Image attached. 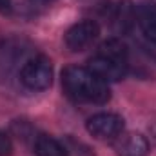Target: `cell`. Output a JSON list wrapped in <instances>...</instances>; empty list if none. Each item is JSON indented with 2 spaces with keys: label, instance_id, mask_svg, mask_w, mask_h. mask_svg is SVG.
<instances>
[{
  "label": "cell",
  "instance_id": "1",
  "mask_svg": "<svg viewBox=\"0 0 156 156\" xmlns=\"http://www.w3.org/2000/svg\"><path fill=\"white\" fill-rule=\"evenodd\" d=\"M62 85L67 96L76 102L87 104H105L111 98V91L105 80L96 76L87 67L67 66L62 71Z\"/></svg>",
  "mask_w": 156,
  "mask_h": 156
},
{
  "label": "cell",
  "instance_id": "2",
  "mask_svg": "<svg viewBox=\"0 0 156 156\" xmlns=\"http://www.w3.org/2000/svg\"><path fill=\"white\" fill-rule=\"evenodd\" d=\"M20 82L31 91H44L53 82V66L45 56H35L27 60L20 71Z\"/></svg>",
  "mask_w": 156,
  "mask_h": 156
},
{
  "label": "cell",
  "instance_id": "3",
  "mask_svg": "<svg viewBox=\"0 0 156 156\" xmlns=\"http://www.w3.org/2000/svg\"><path fill=\"white\" fill-rule=\"evenodd\" d=\"M89 134L98 140H111L123 133V118L115 113H98L91 116L85 123Z\"/></svg>",
  "mask_w": 156,
  "mask_h": 156
},
{
  "label": "cell",
  "instance_id": "4",
  "mask_svg": "<svg viewBox=\"0 0 156 156\" xmlns=\"http://www.w3.org/2000/svg\"><path fill=\"white\" fill-rule=\"evenodd\" d=\"M98 33H100V27L94 20H83L67 29L64 42L71 51L76 53V51H83L85 47H89L96 40Z\"/></svg>",
  "mask_w": 156,
  "mask_h": 156
},
{
  "label": "cell",
  "instance_id": "5",
  "mask_svg": "<svg viewBox=\"0 0 156 156\" xmlns=\"http://www.w3.org/2000/svg\"><path fill=\"white\" fill-rule=\"evenodd\" d=\"M96 76H100L105 82H118L127 75V62L116 60V58H107L102 55H94L89 60V67Z\"/></svg>",
  "mask_w": 156,
  "mask_h": 156
},
{
  "label": "cell",
  "instance_id": "6",
  "mask_svg": "<svg viewBox=\"0 0 156 156\" xmlns=\"http://www.w3.org/2000/svg\"><path fill=\"white\" fill-rule=\"evenodd\" d=\"M115 151L118 156H147L149 154V142L140 133L120 134L115 144Z\"/></svg>",
  "mask_w": 156,
  "mask_h": 156
},
{
  "label": "cell",
  "instance_id": "7",
  "mask_svg": "<svg viewBox=\"0 0 156 156\" xmlns=\"http://www.w3.org/2000/svg\"><path fill=\"white\" fill-rule=\"evenodd\" d=\"M33 149L37 156H69V149L49 134H38L35 138Z\"/></svg>",
  "mask_w": 156,
  "mask_h": 156
},
{
  "label": "cell",
  "instance_id": "8",
  "mask_svg": "<svg viewBox=\"0 0 156 156\" xmlns=\"http://www.w3.org/2000/svg\"><path fill=\"white\" fill-rule=\"evenodd\" d=\"M136 20L144 31V35L156 44V5L154 4H144L136 9Z\"/></svg>",
  "mask_w": 156,
  "mask_h": 156
},
{
  "label": "cell",
  "instance_id": "9",
  "mask_svg": "<svg viewBox=\"0 0 156 156\" xmlns=\"http://www.w3.org/2000/svg\"><path fill=\"white\" fill-rule=\"evenodd\" d=\"M136 18V11L133 9V5L129 2H122L118 4L116 13H115V27L120 33H127L133 26V20Z\"/></svg>",
  "mask_w": 156,
  "mask_h": 156
},
{
  "label": "cell",
  "instance_id": "10",
  "mask_svg": "<svg viewBox=\"0 0 156 156\" xmlns=\"http://www.w3.org/2000/svg\"><path fill=\"white\" fill-rule=\"evenodd\" d=\"M96 55H102V56H107V58H116V60H123L127 62V56H129V51H127V45L123 42H120L116 38H111L107 42H104L100 47H98V53Z\"/></svg>",
  "mask_w": 156,
  "mask_h": 156
},
{
  "label": "cell",
  "instance_id": "11",
  "mask_svg": "<svg viewBox=\"0 0 156 156\" xmlns=\"http://www.w3.org/2000/svg\"><path fill=\"white\" fill-rule=\"evenodd\" d=\"M13 153V144H11V138L0 131V156H11Z\"/></svg>",
  "mask_w": 156,
  "mask_h": 156
},
{
  "label": "cell",
  "instance_id": "12",
  "mask_svg": "<svg viewBox=\"0 0 156 156\" xmlns=\"http://www.w3.org/2000/svg\"><path fill=\"white\" fill-rule=\"evenodd\" d=\"M0 13L11 15L13 13V0H0Z\"/></svg>",
  "mask_w": 156,
  "mask_h": 156
},
{
  "label": "cell",
  "instance_id": "13",
  "mask_svg": "<svg viewBox=\"0 0 156 156\" xmlns=\"http://www.w3.org/2000/svg\"><path fill=\"white\" fill-rule=\"evenodd\" d=\"M33 5H51L53 2H56V0H29Z\"/></svg>",
  "mask_w": 156,
  "mask_h": 156
}]
</instances>
